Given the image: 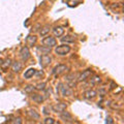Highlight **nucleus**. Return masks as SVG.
I'll use <instances>...</instances> for the list:
<instances>
[{
    "label": "nucleus",
    "instance_id": "3",
    "mask_svg": "<svg viewBox=\"0 0 124 124\" xmlns=\"http://www.w3.org/2000/svg\"><path fill=\"white\" fill-rule=\"evenodd\" d=\"M92 73H93L92 69L88 68V69H86V70H84L79 77L77 78V81H78V82H83V81H86L87 79H89V78L92 76Z\"/></svg>",
    "mask_w": 124,
    "mask_h": 124
},
{
    "label": "nucleus",
    "instance_id": "19",
    "mask_svg": "<svg viewBox=\"0 0 124 124\" xmlns=\"http://www.w3.org/2000/svg\"><path fill=\"white\" fill-rule=\"evenodd\" d=\"M61 41L62 42H66V44H72V42L76 41V38L73 36H71V35H66V36L61 38Z\"/></svg>",
    "mask_w": 124,
    "mask_h": 124
},
{
    "label": "nucleus",
    "instance_id": "1",
    "mask_svg": "<svg viewBox=\"0 0 124 124\" xmlns=\"http://www.w3.org/2000/svg\"><path fill=\"white\" fill-rule=\"evenodd\" d=\"M70 46H67V45H61V46H56L55 49V52L57 55H60V56H64L66 55V54H68L69 52H70Z\"/></svg>",
    "mask_w": 124,
    "mask_h": 124
},
{
    "label": "nucleus",
    "instance_id": "4",
    "mask_svg": "<svg viewBox=\"0 0 124 124\" xmlns=\"http://www.w3.org/2000/svg\"><path fill=\"white\" fill-rule=\"evenodd\" d=\"M66 103H64V102H57L55 103L54 106H52V110L55 112V113H61V112H63L66 110Z\"/></svg>",
    "mask_w": 124,
    "mask_h": 124
},
{
    "label": "nucleus",
    "instance_id": "16",
    "mask_svg": "<svg viewBox=\"0 0 124 124\" xmlns=\"http://www.w3.org/2000/svg\"><path fill=\"white\" fill-rule=\"evenodd\" d=\"M31 98H32L33 101H35L37 103H41L45 100L44 95H41V94H32L31 95Z\"/></svg>",
    "mask_w": 124,
    "mask_h": 124
},
{
    "label": "nucleus",
    "instance_id": "12",
    "mask_svg": "<svg viewBox=\"0 0 124 124\" xmlns=\"http://www.w3.org/2000/svg\"><path fill=\"white\" fill-rule=\"evenodd\" d=\"M96 95H97V93L95 90H88L84 93V97L86 99H93L96 97Z\"/></svg>",
    "mask_w": 124,
    "mask_h": 124
},
{
    "label": "nucleus",
    "instance_id": "23",
    "mask_svg": "<svg viewBox=\"0 0 124 124\" xmlns=\"http://www.w3.org/2000/svg\"><path fill=\"white\" fill-rule=\"evenodd\" d=\"M79 3H80V0H67V4H68V6H70V7L77 6Z\"/></svg>",
    "mask_w": 124,
    "mask_h": 124
},
{
    "label": "nucleus",
    "instance_id": "9",
    "mask_svg": "<svg viewBox=\"0 0 124 124\" xmlns=\"http://www.w3.org/2000/svg\"><path fill=\"white\" fill-rule=\"evenodd\" d=\"M60 86V91H61V94L63 96H70L72 94V91L70 90V87L68 86H65L63 84H59Z\"/></svg>",
    "mask_w": 124,
    "mask_h": 124
},
{
    "label": "nucleus",
    "instance_id": "8",
    "mask_svg": "<svg viewBox=\"0 0 124 124\" xmlns=\"http://www.w3.org/2000/svg\"><path fill=\"white\" fill-rule=\"evenodd\" d=\"M65 80H66L67 85H68V86L70 87V88L76 87V85H77V78H76V75H75V73H70V75L66 76Z\"/></svg>",
    "mask_w": 124,
    "mask_h": 124
},
{
    "label": "nucleus",
    "instance_id": "29",
    "mask_svg": "<svg viewBox=\"0 0 124 124\" xmlns=\"http://www.w3.org/2000/svg\"><path fill=\"white\" fill-rule=\"evenodd\" d=\"M106 123H108V124H113L114 121H113V119H112L111 117H107L106 118Z\"/></svg>",
    "mask_w": 124,
    "mask_h": 124
},
{
    "label": "nucleus",
    "instance_id": "10",
    "mask_svg": "<svg viewBox=\"0 0 124 124\" xmlns=\"http://www.w3.org/2000/svg\"><path fill=\"white\" fill-rule=\"evenodd\" d=\"M60 118H61V120H63L64 122H67V123H71L73 120L71 114L69 113V112H65V111L60 113Z\"/></svg>",
    "mask_w": 124,
    "mask_h": 124
},
{
    "label": "nucleus",
    "instance_id": "24",
    "mask_svg": "<svg viewBox=\"0 0 124 124\" xmlns=\"http://www.w3.org/2000/svg\"><path fill=\"white\" fill-rule=\"evenodd\" d=\"M46 84L45 83V82H42V83H38L36 86H35V89L36 90H39V91H41V90H45L46 89Z\"/></svg>",
    "mask_w": 124,
    "mask_h": 124
},
{
    "label": "nucleus",
    "instance_id": "17",
    "mask_svg": "<svg viewBox=\"0 0 124 124\" xmlns=\"http://www.w3.org/2000/svg\"><path fill=\"white\" fill-rule=\"evenodd\" d=\"M27 114H28L29 117H30V118H32L33 120H38V119L40 118L39 114H38L35 110H29L28 112H27Z\"/></svg>",
    "mask_w": 124,
    "mask_h": 124
},
{
    "label": "nucleus",
    "instance_id": "25",
    "mask_svg": "<svg viewBox=\"0 0 124 124\" xmlns=\"http://www.w3.org/2000/svg\"><path fill=\"white\" fill-rule=\"evenodd\" d=\"M34 90H35V87L31 86V85H28V86L25 87V92L26 93H32Z\"/></svg>",
    "mask_w": 124,
    "mask_h": 124
},
{
    "label": "nucleus",
    "instance_id": "21",
    "mask_svg": "<svg viewBox=\"0 0 124 124\" xmlns=\"http://www.w3.org/2000/svg\"><path fill=\"white\" fill-rule=\"evenodd\" d=\"M10 65H11V60L8 58V59H6L4 62H2V63H1V67H2L3 70L5 71L6 69H8V67L10 66Z\"/></svg>",
    "mask_w": 124,
    "mask_h": 124
},
{
    "label": "nucleus",
    "instance_id": "5",
    "mask_svg": "<svg viewBox=\"0 0 124 124\" xmlns=\"http://www.w3.org/2000/svg\"><path fill=\"white\" fill-rule=\"evenodd\" d=\"M68 69V67L66 66V65H64V64H59V65H57V66L54 67L53 69V75H55V76H59L61 75V73H63L64 71H66Z\"/></svg>",
    "mask_w": 124,
    "mask_h": 124
},
{
    "label": "nucleus",
    "instance_id": "20",
    "mask_svg": "<svg viewBox=\"0 0 124 124\" xmlns=\"http://www.w3.org/2000/svg\"><path fill=\"white\" fill-rule=\"evenodd\" d=\"M50 29H51V27H50V25H45V26L41 28V30L39 31V35H40V36H46V34L49 33Z\"/></svg>",
    "mask_w": 124,
    "mask_h": 124
},
{
    "label": "nucleus",
    "instance_id": "26",
    "mask_svg": "<svg viewBox=\"0 0 124 124\" xmlns=\"http://www.w3.org/2000/svg\"><path fill=\"white\" fill-rule=\"evenodd\" d=\"M44 123L45 124H54L55 123V120H54L53 118H46L44 120Z\"/></svg>",
    "mask_w": 124,
    "mask_h": 124
},
{
    "label": "nucleus",
    "instance_id": "2",
    "mask_svg": "<svg viewBox=\"0 0 124 124\" xmlns=\"http://www.w3.org/2000/svg\"><path fill=\"white\" fill-rule=\"evenodd\" d=\"M41 42H42V45H44V46H49V48H53V46H55L57 45V41L55 39V37H53V36H46V37H45Z\"/></svg>",
    "mask_w": 124,
    "mask_h": 124
},
{
    "label": "nucleus",
    "instance_id": "11",
    "mask_svg": "<svg viewBox=\"0 0 124 124\" xmlns=\"http://www.w3.org/2000/svg\"><path fill=\"white\" fill-rule=\"evenodd\" d=\"M53 33L56 37H61L64 34V28L61 27V26H57L53 29Z\"/></svg>",
    "mask_w": 124,
    "mask_h": 124
},
{
    "label": "nucleus",
    "instance_id": "18",
    "mask_svg": "<svg viewBox=\"0 0 124 124\" xmlns=\"http://www.w3.org/2000/svg\"><path fill=\"white\" fill-rule=\"evenodd\" d=\"M36 73V69L34 68H29L28 70H26L25 73H24V78L25 79H30V78H32L34 75Z\"/></svg>",
    "mask_w": 124,
    "mask_h": 124
},
{
    "label": "nucleus",
    "instance_id": "7",
    "mask_svg": "<svg viewBox=\"0 0 124 124\" xmlns=\"http://www.w3.org/2000/svg\"><path fill=\"white\" fill-rule=\"evenodd\" d=\"M51 61H52V58H51L50 55H48V54L40 56V65H41V67H46L48 65L51 64Z\"/></svg>",
    "mask_w": 124,
    "mask_h": 124
},
{
    "label": "nucleus",
    "instance_id": "15",
    "mask_svg": "<svg viewBox=\"0 0 124 124\" xmlns=\"http://www.w3.org/2000/svg\"><path fill=\"white\" fill-rule=\"evenodd\" d=\"M11 69H13L14 72H20L22 70V64H21V62H19V61L14 62L13 65H11Z\"/></svg>",
    "mask_w": 124,
    "mask_h": 124
},
{
    "label": "nucleus",
    "instance_id": "6",
    "mask_svg": "<svg viewBox=\"0 0 124 124\" xmlns=\"http://www.w3.org/2000/svg\"><path fill=\"white\" fill-rule=\"evenodd\" d=\"M20 56L22 58L23 61H27L30 58V51H29V48L27 46H24L23 48L21 49L20 51Z\"/></svg>",
    "mask_w": 124,
    "mask_h": 124
},
{
    "label": "nucleus",
    "instance_id": "30",
    "mask_svg": "<svg viewBox=\"0 0 124 124\" xmlns=\"http://www.w3.org/2000/svg\"><path fill=\"white\" fill-rule=\"evenodd\" d=\"M99 94L103 96L104 94H106V90H104V89H100V91H99Z\"/></svg>",
    "mask_w": 124,
    "mask_h": 124
},
{
    "label": "nucleus",
    "instance_id": "14",
    "mask_svg": "<svg viewBox=\"0 0 124 124\" xmlns=\"http://www.w3.org/2000/svg\"><path fill=\"white\" fill-rule=\"evenodd\" d=\"M37 52L40 53L41 55H46V54H49L51 52V48L46 46H37Z\"/></svg>",
    "mask_w": 124,
    "mask_h": 124
},
{
    "label": "nucleus",
    "instance_id": "22",
    "mask_svg": "<svg viewBox=\"0 0 124 124\" xmlns=\"http://www.w3.org/2000/svg\"><path fill=\"white\" fill-rule=\"evenodd\" d=\"M101 82V80H100V78L98 76H94L91 79V85H97Z\"/></svg>",
    "mask_w": 124,
    "mask_h": 124
},
{
    "label": "nucleus",
    "instance_id": "13",
    "mask_svg": "<svg viewBox=\"0 0 124 124\" xmlns=\"http://www.w3.org/2000/svg\"><path fill=\"white\" fill-rule=\"evenodd\" d=\"M36 41H37V37L35 35H29L28 37H27V39H26L27 45H28L29 46H33L34 45L36 44Z\"/></svg>",
    "mask_w": 124,
    "mask_h": 124
},
{
    "label": "nucleus",
    "instance_id": "27",
    "mask_svg": "<svg viewBox=\"0 0 124 124\" xmlns=\"http://www.w3.org/2000/svg\"><path fill=\"white\" fill-rule=\"evenodd\" d=\"M15 121H10V123L13 124H22V119L21 118H17V119H14Z\"/></svg>",
    "mask_w": 124,
    "mask_h": 124
},
{
    "label": "nucleus",
    "instance_id": "28",
    "mask_svg": "<svg viewBox=\"0 0 124 124\" xmlns=\"http://www.w3.org/2000/svg\"><path fill=\"white\" fill-rule=\"evenodd\" d=\"M50 111H51L50 107H45V108H44V114H45V115H49L50 113H51Z\"/></svg>",
    "mask_w": 124,
    "mask_h": 124
}]
</instances>
